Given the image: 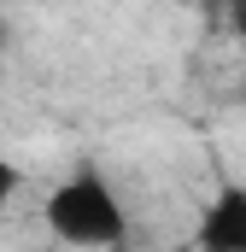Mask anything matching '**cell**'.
Instances as JSON below:
<instances>
[{
  "mask_svg": "<svg viewBox=\"0 0 246 252\" xmlns=\"http://www.w3.org/2000/svg\"><path fill=\"white\" fill-rule=\"evenodd\" d=\"M41 211H47L53 241H64V247H123L129 241V211H123L118 188L94 164L70 170L59 188L47 193Z\"/></svg>",
  "mask_w": 246,
  "mask_h": 252,
  "instance_id": "cell-1",
  "label": "cell"
},
{
  "mask_svg": "<svg viewBox=\"0 0 246 252\" xmlns=\"http://www.w3.org/2000/svg\"><path fill=\"white\" fill-rule=\"evenodd\" d=\"M199 252H246V182H223L193 229Z\"/></svg>",
  "mask_w": 246,
  "mask_h": 252,
  "instance_id": "cell-2",
  "label": "cell"
},
{
  "mask_svg": "<svg viewBox=\"0 0 246 252\" xmlns=\"http://www.w3.org/2000/svg\"><path fill=\"white\" fill-rule=\"evenodd\" d=\"M12 193H18V164H12V158L0 153V211L12 205Z\"/></svg>",
  "mask_w": 246,
  "mask_h": 252,
  "instance_id": "cell-3",
  "label": "cell"
},
{
  "mask_svg": "<svg viewBox=\"0 0 246 252\" xmlns=\"http://www.w3.org/2000/svg\"><path fill=\"white\" fill-rule=\"evenodd\" d=\"M223 18H229V30L246 41V0H229V6H223Z\"/></svg>",
  "mask_w": 246,
  "mask_h": 252,
  "instance_id": "cell-4",
  "label": "cell"
}]
</instances>
